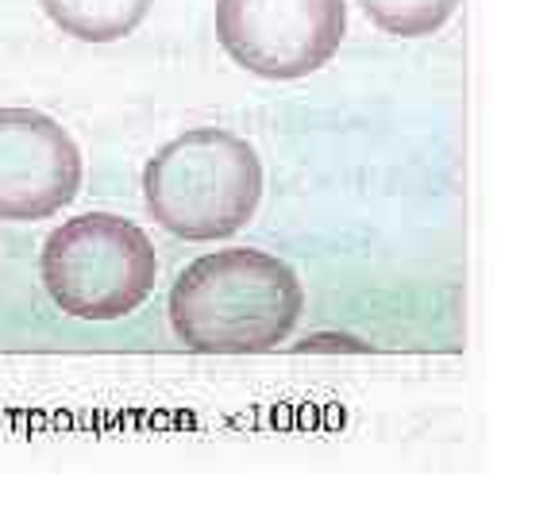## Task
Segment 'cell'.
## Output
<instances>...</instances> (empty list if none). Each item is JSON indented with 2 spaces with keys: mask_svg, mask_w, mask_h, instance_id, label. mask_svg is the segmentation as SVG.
Here are the masks:
<instances>
[{
  "mask_svg": "<svg viewBox=\"0 0 555 520\" xmlns=\"http://www.w3.org/2000/svg\"><path fill=\"white\" fill-rule=\"evenodd\" d=\"M301 309L294 270L251 247L201 255L170 289L173 336L205 355H259L286 343Z\"/></svg>",
  "mask_w": 555,
  "mask_h": 520,
  "instance_id": "cell-1",
  "label": "cell"
},
{
  "mask_svg": "<svg viewBox=\"0 0 555 520\" xmlns=\"http://www.w3.org/2000/svg\"><path fill=\"white\" fill-rule=\"evenodd\" d=\"M143 200L178 239H228L259 212L262 162L247 139L224 128H193L147 162Z\"/></svg>",
  "mask_w": 555,
  "mask_h": 520,
  "instance_id": "cell-2",
  "label": "cell"
},
{
  "mask_svg": "<svg viewBox=\"0 0 555 520\" xmlns=\"http://www.w3.org/2000/svg\"><path fill=\"white\" fill-rule=\"evenodd\" d=\"M158 255L151 235L113 212H86L43 243V286L78 321H120L155 294Z\"/></svg>",
  "mask_w": 555,
  "mask_h": 520,
  "instance_id": "cell-3",
  "label": "cell"
},
{
  "mask_svg": "<svg viewBox=\"0 0 555 520\" xmlns=\"http://www.w3.org/2000/svg\"><path fill=\"white\" fill-rule=\"evenodd\" d=\"M347 35V0H217V39L267 81L309 78Z\"/></svg>",
  "mask_w": 555,
  "mask_h": 520,
  "instance_id": "cell-4",
  "label": "cell"
},
{
  "mask_svg": "<svg viewBox=\"0 0 555 520\" xmlns=\"http://www.w3.org/2000/svg\"><path fill=\"white\" fill-rule=\"evenodd\" d=\"M81 190V151L59 120L0 108V220H47Z\"/></svg>",
  "mask_w": 555,
  "mask_h": 520,
  "instance_id": "cell-5",
  "label": "cell"
},
{
  "mask_svg": "<svg viewBox=\"0 0 555 520\" xmlns=\"http://www.w3.org/2000/svg\"><path fill=\"white\" fill-rule=\"evenodd\" d=\"M51 24L81 43H116L147 20L155 0H39Z\"/></svg>",
  "mask_w": 555,
  "mask_h": 520,
  "instance_id": "cell-6",
  "label": "cell"
},
{
  "mask_svg": "<svg viewBox=\"0 0 555 520\" xmlns=\"http://www.w3.org/2000/svg\"><path fill=\"white\" fill-rule=\"evenodd\" d=\"M463 0H359V9L371 16L374 27L398 39H425L440 31Z\"/></svg>",
  "mask_w": 555,
  "mask_h": 520,
  "instance_id": "cell-7",
  "label": "cell"
},
{
  "mask_svg": "<svg viewBox=\"0 0 555 520\" xmlns=\"http://www.w3.org/2000/svg\"><path fill=\"white\" fill-rule=\"evenodd\" d=\"M305 351H363V343L356 339H339V336H317V339H305Z\"/></svg>",
  "mask_w": 555,
  "mask_h": 520,
  "instance_id": "cell-8",
  "label": "cell"
}]
</instances>
